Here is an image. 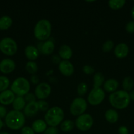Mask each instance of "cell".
I'll return each mask as SVG.
<instances>
[{"label":"cell","instance_id":"1","mask_svg":"<svg viewBox=\"0 0 134 134\" xmlns=\"http://www.w3.org/2000/svg\"><path fill=\"white\" fill-rule=\"evenodd\" d=\"M25 115L21 111L12 110L7 113L5 118L7 127L13 130L22 129L26 123Z\"/></svg>","mask_w":134,"mask_h":134},{"label":"cell","instance_id":"2","mask_svg":"<svg viewBox=\"0 0 134 134\" xmlns=\"http://www.w3.org/2000/svg\"><path fill=\"white\" fill-rule=\"evenodd\" d=\"M109 102L114 109H123L130 104V95L127 92L123 90H116L110 94L109 97Z\"/></svg>","mask_w":134,"mask_h":134},{"label":"cell","instance_id":"3","mask_svg":"<svg viewBox=\"0 0 134 134\" xmlns=\"http://www.w3.org/2000/svg\"><path fill=\"white\" fill-rule=\"evenodd\" d=\"M52 31V26L47 19H42L38 21L34 29V35L35 39L39 41H47L50 37Z\"/></svg>","mask_w":134,"mask_h":134},{"label":"cell","instance_id":"4","mask_svg":"<svg viewBox=\"0 0 134 134\" xmlns=\"http://www.w3.org/2000/svg\"><path fill=\"white\" fill-rule=\"evenodd\" d=\"M64 117V113L60 107L55 106L49 109L44 116V120L50 127H56L60 125Z\"/></svg>","mask_w":134,"mask_h":134},{"label":"cell","instance_id":"5","mask_svg":"<svg viewBox=\"0 0 134 134\" xmlns=\"http://www.w3.org/2000/svg\"><path fill=\"white\" fill-rule=\"evenodd\" d=\"M30 90V82L27 79L22 77L16 79L11 86V90L17 96H25L29 93Z\"/></svg>","mask_w":134,"mask_h":134},{"label":"cell","instance_id":"6","mask_svg":"<svg viewBox=\"0 0 134 134\" xmlns=\"http://www.w3.org/2000/svg\"><path fill=\"white\" fill-rule=\"evenodd\" d=\"M18 46L13 39L5 37L0 41V51L8 56H14L17 52Z\"/></svg>","mask_w":134,"mask_h":134},{"label":"cell","instance_id":"7","mask_svg":"<svg viewBox=\"0 0 134 134\" xmlns=\"http://www.w3.org/2000/svg\"><path fill=\"white\" fill-rule=\"evenodd\" d=\"M87 108V102L84 98L78 97L73 99L70 107V113L74 116H79L84 114Z\"/></svg>","mask_w":134,"mask_h":134},{"label":"cell","instance_id":"8","mask_svg":"<svg viewBox=\"0 0 134 134\" xmlns=\"http://www.w3.org/2000/svg\"><path fill=\"white\" fill-rule=\"evenodd\" d=\"M93 125V119L89 114L84 113L78 116L75 122L76 128L81 132H87Z\"/></svg>","mask_w":134,"mask_h":134},{"label":"cell","instance_id":"9","mask_svg":"<svg viewBox=\"0 0 134 134\" xmlns=\"http://www.w3.org/2000/svg\"><path fill=\"white\" fill-rule=\"evenodd\" d=\"M105 98V93L101 88L92 89L87 96V102L91 105L97 106L101 104Z\"/></svg>","mask_w":134,"mask_h":134},{"label":"cell","instance_id":"10","mask_svg":"<svg viewBox=\"0 0 134 134\" xmlns=\"http://www.w3.org/2000/svg\"><path fill=\"white\" fill-rule=\"evenodd\" d=\"M51 93V86L47 82H41L38 84L34 90L36 98L39 100H43L50 96Z\"/></svg>","mask_w":134,"mask_h":134},{"label":"cell","instance_id":"11","mask_svg":"<svg viewBox=\"0 0 134 134\" xmlns=\"http://www.w3.org/2000/svg\"><path fill=\"white\" fill-rule=\"evenodd\" d=\"M16 64L14 60L5 58L0 62V71L3 74H9L15 69Z\"/></svg>","mask_w":134,"mask_h":134},{"label":"cell","instance_id":"12","mask_svg":"<svg viewBox=\"0 0 134 134\" xmlns=\"http://www.w3.org/2000/svg\"><path fill=\"white\" fill-rule=\"evenodd\" d=\"M59 69L60 73L65 77L72 75L74 71L73 64L69 60H62L59 64Z\"/></svg>","mask_w":134,"mask_h":134},{"label":"cell","instance_id":"13","mask_svg":"<svg viewBox=\"0 0 134 134\" xmlns=\"http://www.w3.org/2000/svg\"><path fill=\"white\" fill-rule=\"evenodd\" d=\"M15 98V94L11 90L7 89L0 93V103L3 106L9 105L13 103Z\"/></svg>","mask_w":134,"mask_h":134},{"label":"cell","instance_id":"14","mask_svg":"<svg viewBox=\"0 0 134 134\" xmlns=\"http://www.w3.org/2000/svg\"><path fill=\"white\" fill-rule=\"evenodd\" d=\"M39 111L38 102H33L28 103L23 110V113L25 116L32 117L37 114Z\"/></svg>","mask_w":134,"mask_h":134},{"label":"cell","instance_id":"15","mask_svg":"<svg viewBox=\"0 0 134 134\" xmlns=\"http://www.w3.org/2000/svg\"><path fill=\"white\" fill-rule=\"evenodd\" d=\"M114 55L119 59L126 58L129 54V47L125 43H120L117 44L114 48Z\"/></svg>","mask_w":134,"mask_h":134},{"label":"cell","instance_id":"16","mask_svg":"<svg viewBox=\"0 0 134 134\" xmlns=\"http://www.w3.org/2000/svg\"><path fill=\"white\" fill-rule=\"evenodd\" d=\"M119 87V82L115 79H109L103 84V89L106 92L112 93L117 90Z\"/></svg>","mask_w":134,"mask_h":134},{"label":"cell","instance_id":"17","mask_svg":"<svg viewBox=\"0 0 134 134\" xmlns=\"http://www.w3.org/2000/svg\"><path fill=\"white\" fill-rule=\"evenodd\" d=\"M24 54L29 61H34L39 56V51L34 45H28L25 48Z\"/></svg>","mask_w":134,"mask_h":134},{"label":"cell","instance_id":"18","mask_svg":"<svg viewBox=\"0 0 134 134\" xmlns=\"http://www.w3.org/2000/svg\"><path fill=\"white\" fill-rule=\"evenodd\" d=\"M73 55V51L70 46L63 44L59 50V56L63 60H69Z\"/></svg>","mask_w":134,"mask_h":134},{"label":"cell","instance_id":"19","mask_svg":"<svg viewBox=\"0 0 134 134\" xmlns=\"http://www.w3.org/2000/svg\"><path fill=\"white\" fill-rule=\"evenodd\" d=\"M47 128V124H46L45 120H42V119H38L35 120L32 124V128L36 133H43Z\"/></svg>","mask_w":134,"mask_h":134},{"label":"cell","instance_id":"20","mask_svg":"<svg viewBox=\"0 0 134 134\" xmlns=\"http://www.w3.org/2000/svg\"><path fill=\"white\" fill-rule=\"evenodd\" d=\"M55 50V44L51 40H47L42 44L40 51L44 55H51Z\"/></svg>","mask_w":134,"mask_h":134},{"label":"cell","instance_id":"21","mask_svg":"<svg viewBox=\"0 0 134 134\" xmlns=\"http://www.w3.org/2000/svg\"><path fill=\"white\" fill-rule=\"evenodd\" d=\"M105 117L106 121L110 124H114L117 122L119 119V115L116 110L113 109H109L106 110L105 113Z\"/></svg>","mask_w":134,"mask_h":134},{"label":"cell","instance_id":"22","mask_svg":"<svg viewBox=\"0 0 134 134\" xmlns=\"http://www.w3.org/2000/svg\"><path fill=\"white\" fill-rule=\"evenodd\" d=\"M26 105V102L25 101L24 97L17 96L15 98L14 102L12 103L13 108L14 110L18 111H21L22 110H24L25 106Z\"/></svg>","mask_w":134,"mask_h":134},{"label":"cell","instance_id":"23","mask_svg":"<svg viewBox=\"0 0 134 134\" xmlns=\"http://www.w3.org/2000/svg\"><path fill=\"white\" fill-rule=\"evenodd\" d=\"M13 24V20L9 16L0 17V30H7L10 28Z\"/></svg>","mask_w":134,"mask_h":134},{"label":"cell","instance_id":"24","mask_svg":"<svg viewBox=\"0 0 134 134\" xmlns=\"http://www.w3.org/2000/svg\"><path fill=\"white\" fill-rule=\"evenodd\" d=\"M93 88H101V86L105 82V76L103 74L100 72H97V73H95L93 75Z\"/></svg>","mask_w":134,"mask_h":134},{"label":"cell","instance_id":"25","mask_svg":"<svg viewBox=\"0 0 134 134\" xmlns=\"http://www.w3.org/2000/svg\"><path fill=\"white\" fill-rule=\"evenodd\" d=\"M125 4H126V1L124 0H110L108 1V5L109 7L114 10L122 9Z\"/></svg>","mask_w":134,"mask_h":134},{"label":"cell","instance_id":"26","mask_svg":"<svg viewBox=\"0 0 134 134\" xmlns=\"http://www.w3.org/2000/svg\"><path fill=\"white\" fill-rule=\"evenodd\" d=\"M134 87V81L131 77H126L122 81V88L126 92L131 91Z\"/></svg>","mask_w":134,"mask_h":134},{"label":"cell","instance_id":"27","mask_svg":"<svg viewBox=\"0 0 134 134\" xmlns=\"http://www.w3.org/2000/svg\"><path fill=\"white\" fill-rule=\"evenodd\" d=\"M74 123L71 120H64L60 124V128L63 132H69L74 128Z\"/></svg>","mask_w":134,"mask_h":134},{"label":"cell","instance_id":"28","mask_svg":"<svg viewBox=\"0 0 134 134\" xmlns=\"http://www.w3.org/2000/svg\"><path fill=\"white\" fill-rule=\"evenodd\" d=\"M25 69H26V71L28 73H30V74H31L32 75H35V73H37L38 67L36 63L34 61H28L26 64Z\"/></svg>","mask_w":134,"mask_h":134},{"label":"cell","instance_id":"29","mask_svg":"<svg viewBox=\"0 0 134 134\" xmlns=\"http://www.w3.org/2000/svg\"><path fill=\"white\" fill-rule=\"evenodd\" d=\"M10 85V81L5 76H0V93L7 90Z\"/></svg>","mask_w":134,"mask_h":134},{"label":"cell","instance_id":"30","mask_svg":"<svg viewBox=\"0 0 134 134\" xmlns=\"http://www.w3.org/2000/svg\"><path fill=\"white\" fill-rule=\"evenodd\" d=\"M88 90V86L85 82H81L77 86V93L80 96L85 95Z\"/></svg>","mask_w":134,"mask_h":134},{"label":"cell","instance_id":"31","mask_svg":"<svg viewBox=\"0 0 134 134\" xmlns=\"http://www.w3.org/2000/svg\"><path fill=\"white\" fill-rule=\"evenodd\" d=\"M114 42L112 40H107L103 43L102 46V51L104 52H109L114 48Z\"/></svg>","mask_w":134,"mask_h":134},{"label":"cell","instance_id":"32","mask_svg":"<svg viewBox=\"0 0 134 134\" xmlns=\"http://www.w3.org/2000/svg\"><path fill=\"white\" fill-rule=\"evenodd\" d=\"M39 110L42 111H46L47 112L49 109V104L45 100H39L38 102Z\"/></svg>","mask_w":134,"mask_h":134},{"label":"cell","instance_id":"33","mask_svg":"<svg viewBox=\"0 0 134 134\" xmlns=\"http://www.w3.org/2000/svg\"><path fill=\"white\" fill-rule=\"evenodd\" d=\"M82 71L86 75H92L95 72L94 68L89 65H85L84 66H83Z\"/></svg>","mask_w":134,"mask_h":134},{"label":"cell","instance_id":"34","mask_svg":"<svg viewBox=\"0 0 134 134\" xmlns=\"http://www.w3.org/2000/svg\"><path fill=\"white\" fill-rule=\"evenodd\" d=\"M126 30L128 34L134 33V21H130L126 25Z\"/></svg>","mask_w":134,"mask_h":134},{"label":"cell","instance_id":"35","mask_svg":"<svg viewBox=\"0 0 134 134\" xmlns=\"http://www.w3.org/2000/svg\"><path fill=\"white\" fill-rule=\"evenodd\" d=\"M35 98H36V97H35V94H33V93H28V94L24 96L25 101H26V102H28V103L36 102V101H35Z\"/></svg>","mask_w":134,"mask_h":134},{"label":"cell","instance_id":"36","mask_svg":"<svg viewBox=\"0 0 134 134\" xmlns=\"http://www.w3.org/2000/svg\"><path fill=\"white\" fill-rule=\"evenodd\" d=\"M59 133V130L56 127H49L47 128L43 134H58Z\"/></svg>","mask_w":134,"mask_h":134},{"label":"cell","instance_id":"37","mask_svg":"<svg viewBox=\"0 0 134 134\" xmlns=\"http://www.w3.org/2000/svg\"><path fill=\"white\" fill-rule=\"evenodd\" d=\"M21 134H35V133L32 127L30 128V126H24L23 128L21 129Z\"/></svg>","mask_w":134,"mask_h":134},{"label":"cell","instance_id":"38","mask_svg":"<svg viewBox=\"0 0 134 134\" xmlns=\"http://www.w3.org/2000/svg\"><path fill=\"white\" fill-rule=\"evenodd\" d=\"M30 81L33 85H38L39 84V78L37 75H32L30 77Z\"/></svg>","mask_w":134,"mask_h":134},{"label":"cell","instance_id":"39","mask_svg":"<svg viewBox=\"0 0 134 134\" xmlns=\"http://www.w3.org/2000/svg\"><path fill=\"white\" fill-rule=\"evenodd\" d=\"M7 114V109L5 108V106L0 105V119H3V118H5Z\"/></svg>","mask_w":134,"mask_h":134},{"label":"cell","instance_id":"40","mask_svg":"<svg viewBox=\"0 0 134 134\" xmlns=\"http://www.w3.org/2000/svg\"><path fill=\"white\" fill-rule=\"evenodd\" d=\"M118 133L119 134H129V130L127 127L125 126H122L118 128Z\"/></svg>","mask_w":134,"mask_h":134},{"label":"cell","instance_id":"41","mask_svg":"<svg viewBox=\"0 0 134 134\" xmlns=\"http://www.w3.org/2000/svg\"><path fill=\"white\" fill-rule=\"evenodd\" d=\"M61 58H60V56H58V55H54L52 57V62L55 64H60V62H61Z\"/></svg>","mask_w":134,"mask_h":134},{"label":"cell","instance_id":"42","mask_svg":"<svg viewBox=\"0 0 134 134\" xmlns=\"http://www.w3.org/2000/svg\"><path fill=\"white\" fill-rule=\"evenodd\" d=\"M129 95H130V100L134 101V90L130 92V93H129Z\"/></svg>","mask_w":134,"mask_h":134},{"label":"cell","instance_id":"43","mask_svg":"<svg viewBox=\"0 0 134 134\" xmlns=\"http://www.w3.org/2000/svg\"><path fill=\"white\" fill-rule=\"evenodd\" d=\"M131 16H132L133 19L134 20V5H133V7H132V9H131Z\"/></svg>","mask_w":134,"mask_h":134},{"label":"cell","instance_id":"44","mask_svg":"<svg viewBox=\"0 0 134 134\" xmlns=\"http://www.w3.org/2000/svg\"><path fill=\"white\" fill-rule=\"evenodd\" d=\"M3 125H4L3 122L2 120H1V119H0V130H1V128H3Z\"/></svg>","mask_w":134,"mask_h":134},{"label":"cell","instance_id":"45","mask_svg":"<svg viewBox=\"0 0 134 134\" xmlns=\"http://www.w3.org/2000/svg\"><path fill=\"white\" fill-rule=\"evenodd\" d=\"M0 134H10V133H8V132H0Z\"/></svg>","mask_w":134,"mask_h":134}]
</instances>
